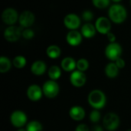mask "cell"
Wrapping results in <instances>:
<instances>
[{
    "instance_id": "cell-1",
    "label": "cell",
    "mask_w": 131,
    "mask_h": 131,
    "mask_svg": "<svg viewBox=\"0 0 131 131\" xmlns=\"http://www.w3.org/2000/svg\"><path fill=\"white\" fill-rule=\"evenodd\" d=\"M127 17V12L125 7L121 4H114L109 8L108 18L115 24L123 23Z\"/></svg>"
},
{
    "instance_id": "cell-2",
    "label": "cell",
    "mask_w": 131,
    "mask_h": 131,
    "mask_svg": "<svg viewBox=\"0 0 131 131\" xmlns=\"http://www.w3.org/2000/svg\"><path fill=\"white\" fill-rule=\"evenodd\" d=\"M88 101L90 106L94 110H101L106 105L107 98L105 94L102 91L96 89L89 93Z\"/></svg>"
},
{
    "instance_id": "cell-3",
    "label": "cell",
    "mask_w": 131,
    "mask_h": 131,
    "mask_svg": "<svg viewBox=\"0 0 131 131\" xmlns=\"http://www.w3.org/2000/svg\"><path fill=\"white\" fill-rule=\"evenodd\" d=\"M122 47L117 42L110 43L105 48L104 53L106 57L111 61L114 62L118 58H121L122 54Z\"/></svg>"
},
{
    "instance_id": "cell-4",
    "label": "cell",
    "mask_w": 131,
    "mask_h": 131,
    "mask_svg": "<svg viewBox=\"0 0 131 131\" xmlns=\"http://www.w3.org/2000/svg\"><path fill=\"white\" fill-rule=\"evenodd\" d=\"M103 124L107 130L114 131L120 126V117L115 113H107L103 118Z\"/></svg>"
},
{
    "instance_id": "cell-5",
    "label": "cell",
    "mask_w": 131,
    "mask_h": 131,
    "mask_svg": "<svg viewBox=\"0 0 131 131\" xmlns=\"http://www.w3.org/2000/svg\"><path fill=\"white\" fill-rule=\"evenodd\" d=\"M59 85L56 81L48 80L45 81L42 86L43 94L48 98H54L58 96L59 93Z\"/></svg>"
},
{
    "instance_id": "cell-6",
    "label": "cell",
    "mask_w": 131,
    "mask_h": 131,
    "mask_svg": "<svg viewBox=\"0 0 131 131\" xmlns=\"http://www.w3.org/2000/svg\"><path fill=\"white\" fill-rule=\"evenodd\" d=\"M27 115L21 111H15L10 115V122L16 128H22L27 123Z\"/></svg>"
},
{
    "instance_id": "cell-7",
    "label": "cell",
    "mask_w": 131,
    "mask_h": 131,
    "mask_svg": "<svg viewBox=\"0 0 131 131\" xmlns=\"http://www.w3.org/2000/svg\"><path fill=\"white\" fill-rule=\"evenodd\" d=\"M18 18L19 16L17 11L12 8H5L2 13V21L8 26L14 25L16 23V21L18 20Z\"/></svg>"
},
{
    "instance_id": "cell-8",
    "label": "cell",
    "mask_w": 131,
    "mask_h": 131,
    "mask_svg": "<svg viewBox=\"0 0 131 131\" xmlns=\"http://www.w3.org/2000/svg\"><path fill=\"white\" fill-rule=\"evenodd\" d=\"M21 33L22 31L20 28L15 25H10L5 29L4 38L9 42H15L21 38Z\"/></svg>"
},
{
    "instance_id": "cell-9",
    "label": "cell",
    "mask_w": 131,
    "mask_h": 131,
    "mask_svg": "<svg viewBox=\"0 0 131 131\" xmlns=\"http://www.w3.org/2000/svg\"><path fill=\"white\" fill-rule=\"evenodd\" d=\"M95 28L97 31L102 35H107L111 32V23L109 18H106L104 16L99 17L95 21Z\"/></svg>"
},
{
    "instance_id": "cell-10",
    "label": "cell",
    "mask_w": 131,
    "mask_h": 131,
    "mask_svg": "<svg viewBox=\"0 0 131 131\" xmlns=\"http://www.w3.org/2000/svg\"><path fill=\"white\" fill-rule=\"evenodd\" d=\"M87 81V78L84 72L80 71L78 70L74 71L70 75V82L75 88L83 87Z\"/></svg>"
},
{
    "instance_id": "cell-11",
    "label": "cell",
    "mask_w": 131,
    "mask_h": 131,
    "mask_svg": "<svg viewBox=\"0 0 131 131\" xmlns=\"http://www.w3.org/2000/svg\"><path fill=\"white\" fill-rule=\"evenodd\" d=\"M64 26L71 30H77L81 25V18L80 17L74 13L68 14L64 18Z\"/></svg>"
},
{
    "instance_id": "cell-12",
    "label": "cell",
    "mask_w": 131,
    "mask_h": 131,
    "mask_svg": "<svg viewBox=\"0 0 131 131\" xmlns=\"http://www.w3.org/2000/svg\"><path fill=\"white\" fill-rule=\"evenodd\" d=\"M35 15L31 11H24L19 15L18 22L20 25L25 28H28L35 22Z\"/></svg>"
},
{
    "instance_id": "cell-13",
    "label": "cell",
    "mask_w": 131,
    "mask_h": 131,
    "mask_svg": "<svg viewBox=\"0 0 131 131\" xmlns=\"http://www.w3.org/2000/svg\"><path fill=\"white\" fill-rule=\"evenodd\" d=\"M43 95L42 88L37 84H31L28 88L27 96L28 99L33 102L38 101Z\"/></svg>"
},
{
    "instance_id": "cell-14",
    "label": "cell",
    "mask_w": 131,
    "mask_h": 131,
    "mask_svg": "<svg viewBox=\"0 0 131 131\" xmlns=\"http://www.w3.org/2000/svg\"><path fill=\"white\" fill-rule=\"evenodd\" d=\"M82 35L77 30H71L66 35V41L68 45L73 47L78 46L82 41Z\"/></svg>"
},
{
    "instance_id": "cell-15",
    "label": "cell",
    "mask_w": 131,
    "mask_h": 131,
    "mask_svg": "<svg viewBox=\"0 0 131 131\" xmlns=\"http://www.w3.org/2000/svg\"><path fill=\"white\" fill-rule=\"evenodd\" d=\"M70 117L75 121H81L85 117V111L81 106H73L69 111Z\"/></svg>"
},
{
    "instance_id": "cell-16",
    "label": "cell",
    "mask_w": 131,
    "mask_h": 131,
    "mask_svg": "<svg viewBox=\"0 0 131 131\" xmlns=\"http://www.w3.org/2000/svg\"><path fill=\"white\" fill-rule=\"evenodd\" d=\"M46 70H47L46 64L43 61H41V60H38V61H34L31 66V73L36 76L42 75L43 74H45Z\"/></svg>"
},
{
    "instance_id": "cell-17",
    "label": "cell",
    "mask_w": 131,
    "mask_h": 131,
    "mask_svg": "<svg viewBox=\"0 0 131 131\" xmlns=\"http://www.w3.org/2000/svg\"><path fill=\"white\" fill-rule=\"evenodd\" d=\"M61 68L67 72H72L77 68V61L71 57H66L61 62Z\"/></svg>"
},
{
    "instance_id": "cell-18",
    "label": "cell",
    "mask_w": 131,
    "mask_h": 131,
    "mask_svg": "<svg viewBox=\"0 0 131 131\" xmlns=\"http://www.w3.org/2000/svg\"><path fill=\"white\" fill-rule=\"evenodd\" d=\"M96 31L97 30L95 25L90 22L84 24L81 28V33L82 36L86 38H91L94 37V35H96Z\"/></svg>"
},
{
    "instance_id": "cell-19",
    "label": "cell",
    "mask_w": 131,
    "mask_h": 131,
    "mask_svg": "<svg viewBox=\"0 0 131 131\" xmlns=\"http://www.w3.org/2000/svg\"><path fill=\"white\" fill-rule=\"evenodd\" d=\"M105 74L107 75V78H115L117 77L119 74V68L117 66L115 62H110L108 63L104 69Z\"/></svg>"
},
{
    "instance_id": "cell-20",
    "label": "cell",
    "mask_w": 131,
    "mask_h": 131,
    "mask_svg": "<svg viewBox=\"0 0 131 131\" xmlns=\"http://www.w3.org/2000/svg\"><path fill=\"white\" fill-rule=\"evenodd\" d=\"M61 54V48L55 45H51L48 46L46 49V54L48 58L51 59H56L60 57Z\"/></svg>"
},
{
    "instance_id": "cell-21",
    "label": "cell",
    "mask_w": 131,
    "mask_h": 131,
    "mask_svg": "<svg viewBox=\"0 0 131 131\" xmlns=\"http://www.w3.org/2000/svg\"><path fill=\"white\" fill-rule=\"evenodd\" d=\"M48 74L50 80L57 81L61 76V70L58 66L53 65V66L50 67V68L48 71Z\"/></svg>"
},
{
    "instance_id": "cell-22",
    "label": "cell",
    "mask_w": 131,
    "mask_h": 131,
    "mask_svg": "<svg viewBox=\"0 0 131 131\" xmlns=\"http://www.w3.org/2000/svg\"><path fill=\"white\" fill-rule=\"evenodd\" d=\"M12 67V62L8 58L5 56H1L0 58V72L2 74L8 72Z\"/></svg>"
},
{
    "instance_id": "cell-23",
    "label": "cell",
    "mask_w": 131,
    "mask_h": 131,
    "mask_svg": "<svg viewBox=\"0 0 131 131\" xmlns=\"http://www.w3.org/2000/svg\"><path fill=\"white\" fill-rule=\"evenodd\" d=\"M27 64L26 58L22 55H17L12 60V64L15 68L21 69L23 68Z\"/></svg>"
},
{
    "instance_id": "cell-24",
    "label": "cell",
    "mask_w": 131,
    "mask_h": 131,
    "mask_svg": "<svg viewBox=\"0 0 131 131\" xmlns=\"http://www.w3.org/2000/svg\"><path fill=\"white\" fill-rule=\"evenodd\" d=\"M27 131H42L43 127L42 124L37 121H31L26 125Z\"/></svg>"
},
{
    "instance_id": "cell-25",
    "label": "cell",
    "mask_w": 131,
    "mask_h": 131,
    "mask_svg": "<svg viewBox=\"0 0 131 131\" xmlns=\"http://www.w3.org/2000/svg\"><path fill=\"white\" fill-rule=\"evenodd\" d=\"M89 68V62L85 58H80L77 61V69L80 71L84 72Z\"/></svg>"
},
{
    "instance_id": "cell-26",
    "label": "cell",
    "mask_w": 131,
    "mask_h": 131,
    "mask_svg": "<svg viewBox=\"0 0 131 131\" xmlns=\"http://www.w3.org/2000/svg\"><path fill=\"white\" fill-rule=\"evenodd\" d=\"M111 2V0H92V3L94 5V7L103 9L109 6Z\"/></svg>"
},
{
    "instance_id": "cell-27",
    "label": "cell",
    "mask_w": 131,
    "mask_h": 131,
    "mask_svg": "<svg viewBox=\"0 0 131 131\" xmlns=\"http://www.w3.org/2000/svg\"><path fill=\"white\" fill-rule=\"evenodd\" d=\"M101 117V114L98 111V110H94V111H92L91 112V114H90V116H89L90 121L92 123H94V124L97 123L100 121Z\"/></svg>"
},
{
    "instance_id": "cell-28",
    "label": "cell",
    "mask_w": 131,
    "mask_h": 131,
    "mask_svg": "<svg viewBox=\"0 0 131 131\" xmlns=\"http://www.w3.org/2000/svg\"><path fill=\"white\" fill-rule=\"evenodd\" d=\"M21 36L27 39V40H29V39H31L34 38L35 36V32L31 28H25L22 31V33H21Z\"/></svg>"
},
{
    "instance_id": "cell-29",
    "label": "cell",
    "mask_w": 131,
    "mask_h": 131,
    "mask_svg": "<svg viewBox=\"0 0 131 131\" xmlns=\"http://www.w3.org/2000/svg\"><path fill=\"white\" fill-rule=\"evenodd\" d=\"M82 18L84 21H90L93 19L94 18V14L90 10H85L82 13Z\"/></svg>"
},
{
    "instance_id": "cell-30",
    "label": "cell",
    "mask_w": 131,
    "mask_h": 131,
    "mask_svg": "<svg viewBox=\"0 0 131 131\" xmlns=\"http://www.w3.org/2000/svg\"><path fill=\"white\" fill-rule=\"evenodd\" d=\"M115 64H117V66L119 68V69H121V68H124L125 67V61L122 58H118L116 61H114Z\"/></svg>"
},
{
    "instance_id": "cell-31",
    "label": "cell",
    "mask_w": 131,
    "mask_h": 131,
    "mask_svg": "<svg viewBox=\"0 0 131 131\" xmlns=\"http://www.w3.org/2000/svg\"><path fill=\"white\" fill-rule=\"evenodd\" d=\"M75 131H90V130H89V127L86 124H81L77 126Z\"/></svg>"
},
{
    "instance_id": "cell-32",
    "label": "cell",
    "mask_w": 131,
    "mask_h": 131,
    "mask_svg": "<svg viewBox=\"0 0 131 131\" xmlns=\"http://www.w3.org/2000/svg\"><path fill=\"white\" fill-rule=\"evenodd\" d=\"M107 39H108V41H109V42L110 43H114V42H116V36H115V35L114 34V33H112V32H109L107 35Z\"/></svg>"
},
{
    "instance_id": "cell-33",
    "label": "cell",
    "mask_w": 131,
    "mask_h": 131,
    "mask_svg": "<svg viewBox=\"0 0 131 131\" xmlns=\"http://www.w3.org/2000/svg\"><path fill=\"white\" fill-rule=\"evenodd\" d=\"M92 131H103V129L101 126L95 125L92 127Z\"/></svg>"
},
{
    "instance_id": "cell-34",
    "label": "cell",
    "mask_w": 131,
    "mask_h": 131,
    "mask_svg": "<svg viewBox=\"0 0 131 131\" xmlns=\"http://www.w3.org/2000/svg\"><path fill=\"white\" fill-rule=\"evenodd\" d=\"M17 131H27L26 129H24V128H18V130Z\"/></svg>"
},
{
    "instance_id": "cell-35",
    "label": "cell",
    "mask_w": 131,
    "mask_h": 131,
    "mask_svg": "<svg viewBox=\"0 0 131 131\" xmlns=\"http://www.w3.org/2000/svg\"><path fill=\"white\" fill-rule=\"evenodd\" d=\"M112 1H113V2H117H117H121V0H112Z\"/></svg>"
},
{
    "instance_id": "cell-36",
    "label": "cell",
    "mask_w": 131,
    "mask_h": 131,
    "mask_svg": "<svg viewBox=\"0 0 131 131\" xmlns=\"http://www.w3.org/2000/svg\"><path fill=\"white\" fill-rule=\"evenodd\" d=\"M126 131H131V129H128V130H127Z\"/></svg>"
},
{
    "instance_id": "cell-37",
    "label": "cell",
    "mask_w": 131,
    "mask_h": 131,
    "mask_svg": "<svg viewBox=\"0 0 131 131\" xmlns=\"http://www.w3.org/2000/svg\"><path fill=\"white\" fill-rule=\"evenodd\" d=\"M130 4H131V0H130Z\"/></svg>"
}]
</instances>
